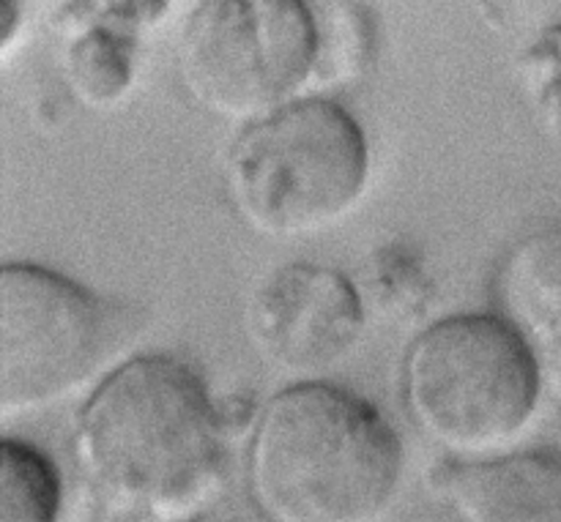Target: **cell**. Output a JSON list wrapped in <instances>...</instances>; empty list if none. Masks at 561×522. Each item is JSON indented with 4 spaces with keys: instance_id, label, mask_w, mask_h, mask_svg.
<instances>
[{
    "instance_id": "obj_1",
    "label": "cell",
    "mask_w": 561,
    "mask_h": 522,
    "mask_svg": "<svg viewBox=\"0 0 561 522\" xmlns=\"http://www.w3.org/2000/svg\"><path fill=\"white\" fill-rule=\"evenodd\" d=\"M219 403L173 356H137L96 383L77 419V463L115 522H195L228 471Z\"/></svg>"
},
{
    "instance_id": "obj_2",
    "label": "cell",
    "mask_w": 561,
    "mask_h": 522,
    "mask_svg": "<svg viewBox=\"0 0 561 522\" xmlns=\"http://www.w3.org/2000/svg\"><path fill=\"white\" fill-rule=\"evenodd\" d=\"M403 443L367 399L323 381L263 405L250 492L272 522H381L403 485Z\"/></svg>"
},
{
    "instance_id": "obj_3",
    "label": "cell",
    "mask_w": 561,
    "mask_h": 522,
    "mask_svg": "<svg viewBox=\"0 0 561 522\" xmlns=\"http://www.w3.org/2000/svg\"><path fill=\"white\" fill-rule=\"evenodd\" d=\"M540 394V356L496 315L444 317L403 361L411 419L458 460L499 457L529 430Z\"/></svg>"
},
{
    "instance_id": "obj_4",
    "label": "cell",
    "mask_w": 561,
    "mask_h": 522,
    "mask_svg": "<svg viewBox=\"0 0 561 522\" xmlns=\"http://www.w3.org/2000/svg\"><path fill=\"white\" fill-rule=\"evenodd\" d=\"M370 181V146L329 98H296L247 124L225 159L239 217L268 239L316 235L348 219Z\"/></svg>"
},
{
    "instance_id": "obj_5",
    "label": "cell",
    "mask_w": 561,
    "mask_h": 522,
    "mask_svg": "<svg viewBox=\"0 0 561 522\" xmlns=\"http://www.w3.org/2000/svg\"><path fill=\"white\" fill-rule=\"evenodd\" d=\"M321 33L299 0H208L181 31L179 69L208 113L255 120L296 102L316 80Z\"/></svg>"
},
{
    "instance_id": "obj_6",
    "label": "cell",
    "mask_w": 561,
    "mask_h": 522,
    "mask_svg": "<svg viewBox=\"0 0 561 522\" xmlns=\"http://www.w3.org/2000/svg\"><path fill=\"white\" fill-rule=\"evenodd\" d=\"M124 321L75 279L42 266L0 271V414H33L71 397L124 345Z\"/></svg>"
},
{
    "instance_id": "obj_7",
    "label": "cell",
    "mask_w": 561,
    "mask_h": 522,
    "mask_svg": "<svg viewBox=\"0 0 561 522\" xmlns=\"http://www.w3.org/2000/svg\"><path fill=\"white\" fill-rule=\"evenodd\" d=\"M365 301L345 274L318 263H290L268 274L247 306V332L268 364L318 375L356 348Z\"/></svg>"
},
{
    "instance_id": "obj_8",
    "label": "cell",
    "mask_w": 561,
    "mask_h": 522,
    "mask_svg": "<svg viewBox=\"0 0 561 522\" xmlns=\"http://www.w3.org/2000/svg\"><path fill=\"white\" fill-rule=\"evenodd\" d=\"M431 487L463 522H561V460L553 454H510L447 460Z\"/></svg>"
},
{
    "instance_id": "obj_9",
    "label": "cell",
    "mask_w": 561,
    "mask_h": 522,
    "mask_svg": "<svg viewBox=\"0 0 561 522\" xmlns=\"http://www.w3.org/2000/svg\"><path fill=\"white\" fill-rule=\"evenodd\" d=\"M504 321L537 356L561 361V224L526 235L504 257L499 277Z\"/></svg>"
},
{
    "instance_id": "obj_10",
    "label": "cell",
    "mask_w": 561,
    "mask_h": 522,
    "mask_svg": "<svg viewBox=\"0 0 561 522\" xmlns=\"http://www.w3.org/2000/svg\"><path fill=\"white\" fill-rule=\"evenodd\" d=\"M104 5V3H102ZM157 5H104V16L80 20V31L66 47V82L85 107L104 109L118 104L135 80V27L148 22Z\"/></svg>"
},
{
    "instance_id": "obj_11",
    "label": "cell",
    "mask_w": 561,
    "mask_h": 522,
    "mask_svg": "<svg viewBox=\"0 0 561 522\" xmlns=\"http://www.w3.org/2000/svg\"><path fill=\"white\" fill-rule=\"evenodd\" d=\"M66 490L47 454L5 438L0 449V522H64Z\"/></svg>"
},
{
    "instance_id": "obj_12",
    "label": "cell",
    "mask_w": 561,
    "mask_h": 522,
    "mask_svg": "<svg viewBox=\"0 0 561 522\" xmlns=\"http://www.w3.org/2000/svg\"><path fill=\"white\" fill-rule=\"evenodd\" d=\"M376 288L383 306L392 310H414L427 299V279L420 263L389 250L387 260L376 263Z\"/></svg>"
},
{
    "instance_id": "obj_13",
    "label": "cell",
    "mask_w": 561,
    "mask_h": 522,
    "mask_svg": "<svg viewBox=\"0 0 561 522\" xmlns=\"http://www.w3.org/2000/svg\"><path fill=\"white\" fill-rule=\"evenodd\" d=\"M557 372H559V388H561V361H557Z\"/></svg>"
},
{
    "instance_id": "obj_14",
    "label": "cell",
    "mask_w": 561,
    "mask_h": 522,
    "mask_svg": "<svg viewBox=\"0 0 561 522\" xmlns=\"http://www.w3.org/2000/svg\"><path fill=\"white\" fill-rule=\"evenodd\" d=\"M195 522H203V520H195Z\"/></svg>"
}]
</instances>
